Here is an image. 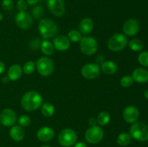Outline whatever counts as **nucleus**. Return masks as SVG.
<instances>
[{
  "mask_svg": "<svg viewBox=\"0 0 148 147\" xmlns=\"http://www.w3.org/2000/svg\"><path fill=\"white\" fill-rule=\"evenodd\" d=\"M15 24L17 27L23 30L30 28L33 24V19L30 13L26 11H20L14 17Z\"/></svg>",
  "mask_w": 148,
  "mask_h": 147,
  "instance_id": "1a4fd4ad",
  "label": "nucleus"
},
{
  "mask_svg": "<svg viewBox=\"0 0 148 147\" xmlns=\"http://www.w3.org/2000/svg\"><path fill=\"white\" fill-rule=\"evenodd\" d=\"M77 139L76 132L71 128L63 129L59 134L58 141L62 146L70 147L75 145Z\"/></svg>",
  "mask_w": 148,
  "mask_h": 147,
  "instance_id": "39448f33",
  "label": "nucleus"
},
{
  "mask_svg": "<svg viewBox=\"0 0 148 147\" xmlns=\"http://www.w3.org/2000/svg\"><path fill=\"white\" fill-rule=\"evenodd\" d=\"M54 136V131L51 128L48 126L41 127L37 132V137L43 142H48L51 141Z\"/></svg>",
  "mask_w": 148,
  "mask_h": 147,
  "instance_id": "dca6fc26",
  "label": "nucleus"
},
{
  "mask_svg": "<svg viewBox=\"0 0 148 147\" xmlns=\"http://www.w3.org/2000/svg\"><path fill=\"white\" fill-rule=\"evenodd\" d=\"M36 66L38 73L43 76H48L51 74L54 68L53 61L46 56H43L38 59Z\"/></svg>",
  "mask_w": 148,
  "mask_h": 147,
  "instance_id": "0eeeda50",
  "label": "nucleus"
},
{
  "mask_svg": "<svg viewBox=\"0 0 148 147\" xmlns=\"http://www.w3.org/2000/svg\"><path fill=\"white\" fill-rule=\"evenodd\" d=\"M101 69L106 74L112 75L117 71L118 67L115 62L112 61H106L103 62L101 65Z\"/></svg>",
  "mask_w": 148,
  "mask_h": 147,
  "instance_id": "412c9836",
  "label": "nucleus"
},
{
  "mask_svg": "<svg viewBox=\"0 0 148 147\" xmlns=\"http://www.w3.org/2000/svg\"><path fill=\"white\" fill-rule=\"evenodd\" d=\"M53 47L59 51H65L70 46V40L66 36L58 35L53 39Z\"/></svg>",
  "mask_w": 148,
  "mask_h": 147,
  "instance_id": "2eb2a0df",
  "label": "nucleus"
},
{
  "mask_svg": "<svg viewBox=\"0 0 148 147\" xmlns=\"http://www.w3.org/2000/svg\"><path fill=\"white\" fill-rule=\"evenodd\" d=\"M4 71H5V65L3 62L0 61V74L4 73Z\"/></svg>",
  "mask_w": 148,
  "mask_h": 147,
  "instance_id": "e433bc0d",
  "label": "nucleus"
},
{
  "mask_svg": "<svg viewBox=\"0 0 148 147\" xmlns=\"http://www.w3.org/2000/svg\"><path fill=\"white\" fill-rule=\"evenodd\" d=\"M82 76L88 79H95L101 74V68L97 63H87L81 70Z\"/></svg>",
  "mask_w": 148,
  "mask_h": 147,
  "instance_id": "9b49d317",
  "label": "nucleus"
},
{
  "mask_svg": "<svg viewBox=\"0 0 148 147\" xmlns=\"http://www.w3.org/2000/svg\"><path fill=\"white\" fill-rule=\"evenodd\" d=\"M111 117H110L109 113L106 111L100 112L97 117V123L101 126H104L106 125L109 122Z\"/></svg>",
  "mask_w": 148,
  "mask_h": 147,
  "instance_id": "5701e85b",
  "label": "nucleus"
},
{
  "mask_svg": "<svg viewBox=\"0 0 148 147\" xmlns=\"http://www.w3.org/2000/svg\"><path fill=\"white\" fill-rule=\"evenodd\" d=\"M43 102L40 94L36 91H29L25 93L21 98V106L26 111H34L38 109Z\"/></svg>",
  "mask_w": 148,
  "mask_h": 147,
  "instance_id": "f257e3e1",
  "label": "nucleus"
},
{
  "mask_svg": "<svg viewBox=\"0 0 148 147\" xmlns=\"http://www.w3.org/2000/svg\"><path fill=\"white\" fill-rule=\"evenodd\" d=\"M144 96H145V97L147 98V99H148V89H147V90H146L145 92Z\"/></svg>",
  "mask_w": 148,
  "mask_h": 147,
  "instance_id": "ea45409f",
  "label": "nucleus"
},
{
  "mask_svg": "<svg viewBox=\"0 0 148 147\" xmlns=\"http://www.w3.org/2000/svg\"><path fill=\"white\" fill-rule=\"evenodd\" d=\"M138 61L142 66L148 67V51L142 52L138 56Z\"/></svg>",
  "mask_w": 148,
  "mask_h": 147,
  "instance_id": "c85d7f7f",
  "label": "nucleus"
},
{
  "mask_svg": "<svg viewBox=\"0 0 148 147\" xmlns=\"http://www.w3.org/2000/svg\"><path fill=\"white\" fill-rule=\"evenodd\" d=\"M36 69V63L33 61H29L26 62L23 67V71L26 74H31Z\"/></svg>",
  "mask_w": 148,
  "mask_h": 147,
  "instance_id": "cd10ccee",
  "label": "nucleus"
},
{
  "mask_svg": "<svg viewBox=\"0 0 148 147\" xmlns=\"http://www.w3.org/2000/svg\"><path fill=\"white\" fill-rule=\"evenodd\" d=\"M17 7L19 11H25L27 8V3L26 0H18L17 2Z\"/></svg>",
  "mask_w": 148,
  "mask_h": 147,
  "instance_id": "72a5a7b5",
  "label": "nucleus"
},
{
  "mask_svg": "<svg viewBox=\"0 0 148 147\" xmlns=\"http://www.w3.org/2000/svg\"><path fill=\"white\" fill-rule=\"evenodd\" d=\"M133 82H134V80L131 76L126 75L121 78V80H120V84L123 87H129L132 84Z\"/></svg>",
  "mask_w": 148,
  "mask_h": 147,
  "instance_id": "c756f323",
  "label": "nucleus"
},
{
  "mask_svg": "<svg viewBox=\"0 0 148 147\" xmlns=\"http://www.w3.org/2000/svg\"><path fill=\"white\" fill-rule=\"evenodd\" d=\"M131 136L127 133H121L117 138V143L121 146H126L131 142Z\"/></svg>",
  "mask_w": 148,
  "mask_h": 147,
  "instance_id": "393cba45",
  "label": "nucleus"
},
{
  "mask_svg": "<svg viewBox=\"0 0 148 147\" xmlns=\"http://www.w3.org/2000/svg\"><path fill=\"white\" fill-rule=\"evenodd\" d=\"M129 46L133 51H140L143 48V43L139 39L134 38L129 42Z\"/></svg>",
  "mask_w": 148,
  "mask_h": 147,
  "instance_id": "a878e982",
  "label": "nucleus"
},
{
  "mask_svg": "<svg viewBox=\"0 0 148 147\" xmlns=\"http://www.w3.org/2000/svg\"><path fill=\"white\" fill-rule=\"evenodd\" d=\"M17 115L15 112L10 108L4 109L0 113V122L4 126H13L17 122Z\"/></svg>",
  "mask_w": 148,
  "mask_h": 147,
  "instance_id": "9d476101",
  "label": "nucleus"
},
{
  "mask_svg": "<svg viewBox=\"0 0 148 147\" xmlns=\"http://www.w3.org/2000/svg\"><path fill=\"white\" fill-rule=\"evenodd\" d=\"M27 4L30 6H34L38 2V0H26Z\"/></svg>",
  "mask_w": 148,
  "mask_h": 147,
  "instance_id": "c9c22d12",
  "label": "nucleus"
},
{
  "mask_svg": "<svg viewBox=\"0 0 148 147\" xmlns=\"http://www.w3.org/2000/svg\"><path fill=\"white\" fill-rule=\"evenodd\" d=\"M25 133L20 125H13L10 130V135L14 141H20L24 138Z\"/></svg>",
  "mask_w": 148,
  "mask_h": 147,
  "instance_id": "a211bd4d",
  "label": "nucleus"
},
{
  "mask_svg": "<svg viewBox=\"0 0 148 147\" xmlns=\"http://www.w3.org/2000/svg\"><path fill=\"white\" fill-rule=\"evenodd\" d=\"M79 48L84 54L91 56L98 50V42L93 37L85 36L79 41Z\"/></svg>",
  "mask_w": 148,
  "mask_h": 147,
  "instance_id": "423d86ee",
  "label": "nucleus"
},
{
  "mask_svg": "<svg viewBox=\"0 0 148 147\" xmlns=\"http://www.w3.org/2000/svg\"><path fill=\"white\" fill-rule=\"evenodd\" d=\"M94 27V24L92 20L89 17H86L81 20L79 24V32L84 35L89 34L92 30Z\"/></svg>",
  "mask_w": 148,
  "mask_h": 147,
  "instance_id": "aec40b11",
  "label": "nucleus"
},
{
  "mask_svg": "<svg viewBox=\"0 0 148 147\" xmlns=\"http://www.w3.org/2000/svg\"><path fill=\"white\" fill-rule=\"evenodd\" d=\"M140 116L139 110L133 105L127 107L123 111V118L127 122L133 124L136 122Z\"/></svg>",
  "mask_w": 148,
  "mask_h": 147,
  "instance_id": "ddd939ff",
  "label": "nucleus"
},
{
  "mask_svg": "<svg viewBox=\"0 0 148 147\" xmlns=\"http://www.w3.org/2000/svg\"><path fill=\"white\" fill-rule=\"evenodd\" d=\"M128 44V40L125 35L116 33L113 35L108 41V47L111 51L118 52L123 50Z\"/></svg>",
  "mask_w": 148,
  "mask_h": 147,
  "instance_id": "20e7f679",
  "label": "nucleus"
},
{
  "mask_svg": "<svg viewBox=\"0 0 148 147\" xmlns=\"http://www.w3.org/2000/svg\"><path fill=\"white\" fill-rule=\"evenodd\" d=\"M38 31L43 38L48 39L56 35L58 32V27L53 20L45 18L39 22Z\"/></svg>",
  "mask_w": 148,
  "mask_h": 147,
  "instance_id": "f03ea898",
  "label": "nucleus"
},
{
  "mask_svg": "<svg viewBox=\"0 0 148 147\" xmlns=\"http://www.w3.org/2000/svg\"><path fill=\"white\" fill-rule=\"evenodd\" d=\"M103 135V131L102 128L98 125H95V126H91L87 130L85 137L86 141L89 144H96L102 141Z\"/></svg>",
  "mask_w": 148,
  "mask_h": 147,
  "instance_id": "6e6552de",
  "label": "nucleus"
},
{
  "mask_svg": "<svg viewBox=\"0 0 148 147\" xmlns=\"http://www.w3.org/2000/svg\"><path fill=\"white\" fill-rule=\"evenodd\" d=\"M9 81H10V79H9V78L7 77H7H3L2 78V82L4 84H7V82H9Z\"/></svg>",
  "mask_w": 148,
  "mask_h": 147,
  "instance_id": "58836bf2",
  "label": "nucleus"
},
{
  "mask_svg": "<svg viewBox=\"0 0 148 147\" xmlns=\"http://www.w3.org/2000/svg\"><path fill=\"white\" fill-rule=\"evenodd\" d=\"M41 147H51V146H43Z\"/></svg>",
  "mask_w": 148,
  "mask_h": 147,
  "instance_id": "79ce46f5",
  "label": "nucleus"
},
{
  "mask_svg": "<svg viewBox=\"0 0 148 147\" xmlns=\"http://www.w3.org/2000/svg\"><path fill=\"white\" fill-rule=\"evenodd\" d=\"M130 135L132 138L138 141L148 140V125L143 122H136L130 128Z\"/></svg>",
  "mask_w": 148,
  "mask_h": 147,
  "instance_id": "7ed1b4c3",
  "label": "nucleus"
},
{
  "mask_svg": "<svg viewBox=\"0 0 148 147\" xmlns=\"http://www.w3.org/2000/svg\"><path fill=\"white\" fill-rule=\"evenodd\" d=\"M2 19H3V14H1V12H0V22L2 20Z\"/></svg>",
  "mask_w": 148,
  "mask_h": 147,
  "instance_id": "a19ab883",
  "label": "nucleus"
},
{
  "mask_svg": "<svg viewBox=\"0 0 148 147\" xmlns=\"http://www.w3.org/2000/svg\"><path fill=\"white\" fill-rule=\"evenodd\" d=\"M89 124L91 126H95L97 124V119L95 118H90L89 119Z\"/></svg>",
  "mask_w": 148,
  "mask_h": 147,
  "instance_id": "f704fd0d",
  "label": "nucleus"
},
{
  "mask_svg": "<svg viewBox=\"0 0 148 147\" xmlns=\"http://www.w3.org/2000/svg\"><path fill=\"white\" fill-rule=\"evenodd\" d=\"M2 8L6 11H10L14 7V2L12 0H2L1 2Z\"/></svg>",
  "mask_w": 148,
  "mask_h": 147,
  "instance_id": "473e14b6",
  "label": "nucleus"
},
{
  "mask_svg": "<svg viewBox=\"0 0 148 147\" xmlns=\"http://www.w3.org/2000/svg\"><path fill=\"white\" fill-rule=\"evenodd\" d=\"M32 14L35 18H40L43 14V10L41 6L38 5L32 9Z\"/></svg>",
  "mask_w": 148,
  "mask_h": 147,
  "instance_id": "2f4dec72",
  "label": "nucleus"
},
{
  "mask_svg": "<svg viewBox=\"0 0 148 147\" xmlns=\"http://www.w3.org/2000/svg\"><path fill=\"white\" fill-rule=\"evenodd\" d=\"M132 77L137 83H145L148 82V71L144 68H137L133 71Z\"/></svg>",
  "mask_w": 148,
  "mask_h": 147,
  "instance_id": "f3484780",
  "label": "nucleus"
},
{
  "mask_svg": "<svg viewBox=\"0 0 148 147\" xmlns=\"http://www.w3.org/2000/svg\"><path fill=\"white\" fill-rule=\"evenodd\" d=\"M82 35L79 31L77 30H72L68 33V38L74 43H78L82 39Z\"/></svg>",
  "mask_w": 148,
  "mask_h": 147,
  "instance_id": "bb28decb",
  "label": "nucleus"
},
{
  "mask_svg": "<svg viewBox=\"0 0 148 147\" xmlns=\"http://www.w3.org/2000/svg\"><path fill=\"white\" fill-rule=\"evenodd\" d=\"M17 122H18L19 125H20L21 127H27L30 125V117L27 116V115H22L19 118V119L17 120Z\"/></svg>",
  "mask_w": 148,
  "mask_h": 147,
  "instance_id": "7c9ffc66",
  "label": "nucleus"
},
{
  "mask_svg": "<svg viewBox=\"0 0 148 147\" xmlns=\"http://www.w3.org/2000/svg\"><path fill=\"white\" fill-rule=\"evenodd\" d=\"M41 112L45 117L49 118V117H51L54 114L55 108L51 103L46 102V103L42 105Z\"/></svg>",
  "mask_w": 148,
  "mask_h": 147,
  "instance_id": "b1692460",
  "label": "nucleus"
},
{
  "mask_svg": "<svg viewBox=\"0 0 148 147\" xmlns=\"http://www.w3.org/2000/svg\"><path fill=\"white\" fill-rule=\"evenodd\" d=\"M47 7L49 12L56 17H62L65 12L63 0H47Z\"/></svg>",
  "mask_w": 148,
  "mask_h": 147,
  "instance_id": "f8f14e48",
  "label": "nucleus"
},
{
  "mask_svg": "<svg viewBox=\"0 0 148 147\" xmlns=\"http://www.w3.org/2000/svg\"><path fill=\"white\" fill-rule=\"evenodd\" d=\"M23 74L22 67L18 64H14L10 66L7 71V77L10 81H17Z\"/></svg>",
  "mask_w": 148,
  "mask_h": 147,
  "instance_id": "6ab92c4d",
  "label": "nucleus"
},
{
  "mask_svg": "<svg viewBox=\"0 0 148 147\" xmlns=\"http://www.w3.org/2000/svg\"><path fill=\"white\" fill-rule=\"evenodd\" d=\"M40 49H41L42 53L46 56H50L54 51L53 45L49 40H44L42 41L41 44H40Z\"/></svg>",
  "mask_w": 148,
  "mask_h": 147,
  "instance_id": "4be33fe9",
  "label": "nucleus"
},
{
  "mask_svg": "<svg viewBox=\"0 0 148 147\" xmlns=\"http://www.w3.org/2000/svg\"><path fill=\"white\" fill-rule=\"evenodd\" d=\"M140 30V23L135 19H130L124 22L123 32L126 35L134 36Z\"/></svg>",
  "mask_w": 148,
  "mask_h": 147,
  "instance_id": "4468645a",
  "label": "nucleus"
},
{
  "mask_svg": "<svg viewBox=\"0 0 148 147\" xmlns=\"http://www.w3.org/2000/svg\"><path fill=\"white\" fill-rule=\"evenodd\" d=\"M74 147H87V145L84 142H78L77 144H75V146Z\"/></svg>",
  "mask_w": 148,
  "mask_h": 147,
  "instance_id": "4c0bfd02",
  "label": "nucleus"
}]
</instances>
